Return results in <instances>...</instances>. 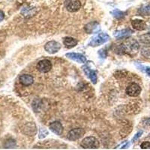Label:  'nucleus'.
Instances as JSON below:
<instances>
[{
  "mask_svg": "<svg viewBox=\"0 0 150 150\" xmlns=\"http://www.w3.org/2000/svg\"><path fill=\"white\" fill-rule=\"evenodd\" d=\"M51 62L48 59H43L38 62L37 65V69L41 73H47L51 70Z\"/></svg>",
  "mask_w": 150,
  "mask_h": 150,
  "instance_id": "8",
  "label": "nucleus"
},
{
  "mask_svg": "<svg viewBox=\"0 0 150 150\" xmlns=\"http://www.w3.org/2000/svg\"><path fill=\"white\" fill-rule=\"evenodd\" d=\"M47 134H48V132L47 130L42 129V128H41V129H40V133H39V138L40 139L45 138V137H47Z\"/></svg>",
  "mask_w": 150,
  "mask_h": 150,
  "instance_id": "24",
  "label": "nucleus"
},
{
  "mask_svg": "<svg viewBox=\"0 0 150 150\" xmlns=\"http://www.w3.org/2000/svg\"><path fill=\"white\" fill-rule=\"evenodd\" d=\"M65 56H66L68 58L70 59L77 62L79 63H85L86 62V59L85 56L82 54H80V53H66Z\"/></svg>",
  "mask_w": 150,
  "mask_h": 150,
  "instance_id": "12",
  "label": "nucleus"
},
{
  "mask_svg": "<svg viewBox=\"0 0 150 150\" xmlns=\"http://www.w3.org/2000/svg\"><path fill=\"white\" fill-rule=\"evenodd\" d=\"M83 71L85 72L86 74L87 75V77H89L91 80V81L92 82V83L96 84L97 83V74L94 70L91 69L88 66H84L83 67Z\"/></svg>",
  "mask_w": 150,
  "mask_h": 150,
  "instance_id": "13",
  "label": "nucleus"
},
{
  "mask_svg": "<svg viewBox=\"0 0 150 150\" xmlns=\"http://www.w3.org/2000/svg\"><path fill=\"white\" fill-rule=\"evenodd\" d=\"M140 41L143 44H146V45H149L150 44V33H147V34L142 35L139 38Z\"/></svg>",
  "mask_w": 150,
  "mask_h": 150,
  "instance_id": "19",
  "label": "nucleus"
},
{
  "mask_svg": "<svg viewBox=\"0 0 150 150\" xmlns=\"http://www.w3.org/2000/svg\"><path fill=\"white\" fill-rule=\"evenodd\" d=\"M138 14L140 16H150V4L142 6L138 10Z\"/></svg>",
  "mask_w": 150,
  "mask_h": 150,
  "instance_id": "18",
  "label": "nucleus"
},
{
  "mask_svg": "<svg viewBox=\"0 0 150 150\" xmlns=\"http://www.w3.org/2000/svg\"><path fill=\"white\" fill-rule=\"evenodd\" d=\"M112 15L114 16V17H116V18L120 19L124 17L125 13L124 12L118 10V9H116V10H114L112 11Z\"/></svg>",
  "mask_w": 150,
  "mask_h": 150,
  "instance_id": "22",
  "label": "nucleus"
},
{
  "mask_svg": "<svg viewBox=\"0 0 150 150\" xmlns=\"http://www.w3.org/2000/svg\"><path fill=\"white\" fill-rule=\"evenodd\" d=\"M140 49V45L137 41L131 38H127L122 45H121L122 51L130 56H134L138 53Z\"/></svg>",
  "mask_w": 150,
  "mask_h": 150,
  "instance_id": "1",
  "label": "nucleus"
},
{
  "mask_svg": "<svg viewBox=\"0 0 150 150\" xmlns=\"http://www.w3.org/2000/svg\"><path fill=\"white\" fill-rule=\"evenodd\" d=\"M141 54L145 58L150 59V46L143 47L141 50Z\"/></svg>",
  "mask_w": 150,
  "mask_h": 150,
  "instance_id": "20",
  "label": "nucleus"
},
{
  "mask_svg": "<svg viewBox=\"0 0 150 150\" xmlns=\"http://www.w3.org/2000/svg\"><path fill=\"white\" fill-rule=\"evenodd\" d=\"M85 132L86 131L83 128H74V129L71 130V131L68 132V135H67V137H68V139L69 140L75 141V140H77L80 138H81V137L85 134Z\"/></svg>",
  "mask_w": 150,
  "mask_h": 150,
  "instance_id": "4",
  "label": "nucleus"
},
{
  "mask_svg": "<svg viewBox=\"0 0 150 150\" xmlns=\"http://www.w3.org/2000/svg\"><path fill=\"white\" fill-rule=\"evenodd\" d=\"M14 146H16V142L14 140H8L5 142V148H14Z\"/></svg>",
  "mask_w": 150,
  "mask_h": 150,
  "instance_id": "21",
  "label": "nucleus"
},
{
  "mask_svg": "<svg viewBox=\"0 0 150 150\" xmlns=\"http://www.w3.org/2000/svg\"><path fill=\"white\" fill-rule=\"evenodd\" d=\"M23 131L25 134H27L28 136H34L36 134V131H37L35 125L32 122L28 123L27 125L24 126Z\"/></svg>",
  "mask_w": 150,
  "mask_h": 150,
  "instance_id": "14",
  "label": "nucleus"
},
{
  "mask_svg": "<svg viewBox=\"0 0 150 150\" xmlns=\"http://www.w3.org/2000/svg\"><path fill=\"white\" fill-rule=\"evenodd\" d=\"M84 29L87 34H94V33H98L101 28H100V25L96 21H93V22L86 24L84 27Z\"/></svg>",
  "mask_w": 150,
  "mask_h": 150,
  "instance_id": "9",
  "label": "nucleus"
},
{
  "mask_svg": "<svg viewBox=\"0 0 150 150\" xmlns=\"http://www.w3.org/2000/svg\"><path fill=\"white\" fill-rule=\"evenodd\" d=\"M143 131H138V132H137V133L136 134L134 135V137H133V139H132V142H133V143H134L135 141H136V140H138L139 138H140V137H141V135L143 134Z\"/></svg>",
  "mask_w": 150,
  "mask_h": 150,
  "instance_id": "25",
  "label": "nucleus"
},
{
  "mask_svg": "<svg viewBox=\"0 0 150 150\" xmlns=\"http://www.w3.org/2000/svg\"><path fill=\"white\" fill-rule=\"evenodd\" d=\"M65 7L69 12H76L81 8L80 0H65Z\"/></svg>",
  "mask_w": 150,
  "mask_h": 150,
  "instance_id": "5",
  "label": "nucleus"
},
{
  "mask_svg": "<svg viewBox=\"0 0 150 150\" xmlns=\"http://www.w3.org/2000/svg\"><path fill=\"white\" fill-rule=\"evenodd\" d=\"M141 92V87L137 83H132L126 89V93L131 97H137Z\"/></svg>",
  "mask_w": 150,
  "mask_h": 150,
  "instance_id": "7",
  "label": "nucleus"
},
{
  "mask_svg": "<svg viewBox=\"0 0 150 150\" xmlns=\"http://www.w3.org/2000/svg\"><path fill=\"white\" fill-rule=\"evenodd\" d=\"M7 37V33L5 30H0V43L3 42Z\"/></svg>",
  "mask_w": 150,
  "mask_h": 150,
  "instance_id": "23",
  "label": "nucleus"
},
{
  "mask_svg": "<svg viewBox=\"0 0 150 150\" xmlns=\"http://www.w3.org/2000/svg\"><path fill=\"white\" fill-rule=\"evenodd\" d=\"M133 33V31L131 30L130 29H123V30L117 31L114 33V36L116 38H123L128 37Z\"/></svg>",
  "mask_w": 150,
  "mask_h": 150,
  "instance_id": "17",
  "label": "nucleus"
},
{
  "mask_svg": "<svg viewBox=\"0 0 150 150\" xmlns=\"http://www.w3.org/2000/svg\"><path fill=\"white\" fill-rule=\"evenodd\" d=\"M80 146L83 149H98L99 146V142L94 137H87L81 141Z\"/></svg>",
  "mask_w": 150,
  "mask_h": 150,
  "instance_id": "3",
  "label": "nucleus"
},
{
  "mask_svg": "<svg viewBox=\"0 0 150 150\" xmlns=\"http://www.w3.org/2000/svg\"><path fill=\"white\" fill-rule=\"evenodd\" d=\"M63 44L66 48L71 49V48L74 47L77 45V41L75 38H74L66 37L64 38Z\"/></svg>",
  "mask_w": 150,
  "mask_h": 150,
  "instance_id": "16",
  "label": "nucleus"
},
{
  "mask_svg": "<svg viewBox=\"0 0 150 150\" xmlns=\"http://www.w3.org/2000/svg\"><path fill=\"white\" fill-rule=\"evenodd\" d=\"M19 82L24 86H29L33 83L34 78L30 74H22L19 77Z\"/></svg>",
  "mask_w": 150,
  "mask_h": 150,
  "instance_id": "11",
  "label": "nucleus"
},
{
  "mask_svg": "<svg viewBox=\"0 0 150 150\" xmlns=\"http://www.w3.org/2000/svg\"><path fill=\"white\" fill-rule=\"evenodd\" d=\"M98 54L101 58H106V56H107V53H106V51L104 49L100 50L98 51Z\"/></svg>",
  "mask_w": 150,
  "mask_h": 150,
  "instance_id": "27",
  "label": "nucleus"
},
{
  "mask_svg": "<svg viewBox=\"0 0 150 150\" xmlns=\"http://www.w3.org/2000/svg\"><path fill=\"white\" fill-rule=\"evenodd\" d=\"M110 40V36L107 33H99L97 35L94 36L90 40L89 45L91 47H98L104 45Z\"/></svg>",
  "mask_w": 150,
  "mask_h": 150,
  "instance_id": "2",
  "label": "nucleus"
},
{
  "mask_svg": "<svg viewBox=\"0 0 150 150\" xmlns=\"http://www.w3.org/2000/svg\"><path fill=\"white\" fill-rule=\"evenodd\" d=\"M50 130L53 132L54 134H56V135H62V132H63V126L58 121L53 122L52 123H50Z\"/></svg>",
  "mask_w": 150,
  "mask_h": 150,
  "instance_id": "10",
  "label": "nucleus"
},
{
  "mask_svg": "<svg viewBox=\"0 0 150 150\" xmlns=\"http://www.w3.org/2000/svg\"><path fill=\"white\" fill-rule=\"evenodd\" d=\"M140 147L143 149H150V143L149 142H143L140 145Z\"/></svg>",
  "mask_w": 150,
  "mask_h": 150,
  "instance_id": "26",
  "label": "nucleus"
},
{
  "mask_svg": "<svg viewBox=\"0 0 150 150\" xmlns=\"http://www.w3.org/2000/svg\"><path fill=\"white\" fill-rule=\"evenodd\" d=\"M131 25L132 27L136 30L138 31H143L145 30L147 28V25L144 21L142 20H134L131 21Z\"/></svg>",
  "mask_w": 150,
  "mask_h": 150,
  "instance_id": "15",
  "label": "nucleus"
},
{
  "mask_svg": "<svg viewBox=\"0 0 150 150\" xmlns=\"http://www.w3.org/2000/svg\"><path fill=\"white\" fill-rule=\"evenodd\" d=\"M146 74L149 75V76H150V68H146Z\"/></svg>",
  "mask_w": 150,
  "mask_h": 150,
  "instance_id": "29",
  "label": "nucleus"
},
{
  "mask_svg": "<svg viewBox=\"0 0 150 150\" xmlns=\"http://www.w3.org/2000/svg\"><path fill=\"white\" fill-rule=\"evenodd\" d=\"M4 18H5V14L3 13V11H0V23L3 21Z\"/></svg>",
  "mask_w": 150,
  "mask_h": 150,
  "instance_id": "28",
  "label": "nucleus"
},
{
  "mask_svg": "<svg viewBox=\"0 0 150 150\" xmlns=\"http://www.w3.org/2000/svg\"><path fill=\"white\" fill-rule=\"evenodd\" d=\"M61 49V45L56 41H50L47 42L45 46V50L50 54H54Z\"/></svg>",
  "mask_w": 150,
  "mask_h": 150,
  "instance_id": "6",
  "label": "nucleus"
}]
</instances>
